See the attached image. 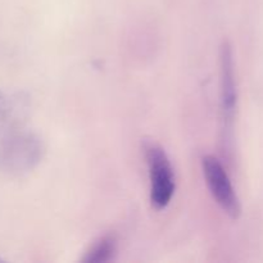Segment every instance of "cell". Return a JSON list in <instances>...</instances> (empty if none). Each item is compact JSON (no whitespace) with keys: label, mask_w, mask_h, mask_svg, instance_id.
Wrapping results in <instances>:
<instances>
[{"label":"cell","mask_w":263,"mask_h":263,"mask_svg":"<svg viewBox=\"0 0 263 263\" xmlns=\"http://www.w3.org/2000/svg\"><path fill=\"white\" fill-rule=\"evenodd\" d=\"M13 112V107L10 100L8 99L7 95L0 90V128L5 125L8 120H9L10 115Z\"/></svg>","instance_id":"obj_6"},{"label":"cell","mask_w":263,"mask_h":263,"mask_svg":"<svg viewBox=\"0 0 263 263\" xmlns=\"http://www.w3.org/2000/svg\"><path fill=\"white\" fill-rule=\"evenodd\" d=\"M144 152L151 181V204L154 210L162 211L171 203L176 189L174 167L164 149L158 144L146 143Z\"/></svg>","instance_id":"obj_2"},{"label":"cell","mask_w":263,"mask_h":263,"mask_svg":"<svg viewBox=\"0 0 263 263\" xmlns=\"http://www.w3.org/2000/svg\"><path fill=\"white\" fill-rule=\"evenodd\" d=\"M0 262H4V258H2V257H0Z\"/></svg>","instance_id":"obj_7"},{"label":"cell","mask_w":263,"mask_h":263,"mask_svg":"<svg viewBox=\"0 0 263 263\" xmlns=\"http://www.w3.org/2000/svg\"><path fill=\"white\" fill-rule=\"evenodd\" d=\"M117 252V241L112 235L100 238L91 248L86 252L82 262L85 263H105L115 258Z\"/></svg>","instance_id":"obj_5"},{"label":"cell","mask_w":263,"mask_h":263,"mask_svg":"<svg viewBox=\"0 0 263 263\" xmlns=\"http://www.w3.org/2000/svg\"><path fill=\"white\" fill-rule=\"evenodd\" d=\"M202 170L213 199L229 217L238 220L241 215L240 200L225 167L216 157L204 156L202 158Z\"/></svg>","instance_id":"obj_3"},{"label":"cell","mask_w":263,"mask_h":263,"mask_svg":"<svg viewBox=\"0 0 263 263\" xmlns=\"http://www.w3.org/2000/svg\"><path fill=\"white\" fill-rule=\"evenodd\" d=\"M44 144L31 131H10L0 139V171L10 175L30 172L41 162Z\"/></svg>","instance_id":"obj_1"},{"label":"cell","mask_w":263,"mask_h":263,"mask_svg":"<svg viewBox=\"0 0 263 263\" xmlns=\"http://www.w3.org/2000/svg\"><path fill=\"white\" fill-rule=\"evenodd\" d=\"M238 107L235 72H234L233 49L229 41L220 48V113L225 139L230 134Z\"/></svg>","instance_id":"obj_4"}]
</instances>
